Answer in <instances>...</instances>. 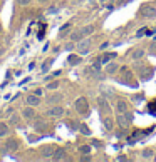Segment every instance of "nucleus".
<instances>
[{"label": "nucleus", "mask_w": 156, "mask_h": 162, "mask_svg": "<svg viewBox=\"0 0 156 162\" xmlns=\"http://www.w3.org/2000/svg\"><path fill=\"white\" fill-rule=\"evenodd\" d=\"M102 124H104L106 130H113V125H114V124H113V119H111V117H104V119H102Z\"/></svg>", "instance_id": "f8f14e48"}, {"label": "nucleus", "mask_w": 156, "mask_h": 162, "mask_svg": "<svg viewBox=\"0 0 156 162\" xmlns=\"http://www.w3.org/2000/svg\"><path fill=\"white\" fill-rule=\"evenodd\" d=\"M116 110H118V114H126L128 112V102L124 99H119L116 102Z\"/></svg>", "instance_id": "20e7f679"}, {"label": "nucleus", "mask_w": 156, "mask_h": 162, "mask_svg": "<svg viewBox=\"0 0 156 162\" xmlns=\"http://www.w3.org/2000/svg\"><path fill=\"white\" fill-rule=\"evenodd\" d=\"M7 147L10 149V150H14V149H17V142H15V141H8L7 142Z\"/></svg>", "instance_id": "412c9836"}, {"label": "nucleus", "mask_w": 156, "mask_h": 162, "mask_svg": "<svg viewBox=\"0 0 156 162\" xmlns=\"http://www.w3.org/2000/svg\"><path fill=\"white\" fill-rule=\"evenodd\" d=\"M76 110L79 112L81 115H89V104H87V99H84V97H81V99H77L76 100Z\"/></svg>", "instance_id": "f03ea898"}, {"label": "nucleus", "mask_w": 156, "mask_h": 162, "mask_svg": "<svg viewBox=\"0 0 156 162\" xmlns=\"http://www.w3.org/2000/svg\"><path fill=\"white\" fill-rule=\"evenodd\" d=\"M52 159H54V161H64V159H67V155H66V150L59 149V150H57L54 155H52Z\"/></svg>", "instance_id": "0eeeda50"}, {"label": "nucleus", "mask_w": 156, "mask_h": 162, "mask_svg": "<svg viewBox=\"0 0 156 162\" xmlns=\"http://www.w3.org/2000/svg\"><path fill=\"white\" fill-rule=\"evenodd\" d=\"M113 59H116V52H111V54H106L104 57L101 59V64H109V62L113 60Z\"/></svg>", "instance_id": "ddd939ff"}, {"label": "nucleus", "mask_w": 156, "mask_h": 162, "mask_svg": "<svg viewBox=\"0 0 156 162\" xmlns=\"http://www.w3.org/2000/svg\"><path fill=\"white\" fill-rule=\"evenodd\" d=\"M82 39H84V35H82V32H81V30L71 35V40H74V42H79V40H82Z\"/></svg>", "instance_id": "dca6fc26"}, {"label": "nucleus", "mask_w": 156, "mask_h": 162, "mask_svg": "<svg viewBox=\"0 0 156 162\" xmlns=\"http://www.w3.org/2000/svg\"><path fill=\"white\" fill-rule=\"evenodd\" d=\"M69 65H79L81 64V57L79 55H69Z\"/></svg>", "instance_id": "9b49d317"}, {"label": "nucleus", "mask_w": 156, "mask_h": 162, "mask_svg": "<svg viewBox=\"0 0 156 162\" xmlns=\"http://www.w3.org/2000/svg\"><path fill=\"white\" fill-rule=\"evenodd\" d=\"M39 2H42V3H45V2H49V0H39Z\"/></svg>", "instance_id": "7c9ffc66"}, {"label": "nucleus", "mask_w": 156, "mask_h": 162, "mask_svg": "<svg viewBox=\"0 0 156 162\" xmlns=\"http://www.w3.org/2000/svg\"><path fill=\"white\" fill-rule=\"evenodd\" d=\"M143 157L144 159H153L155 157V149H144L143 150Z\"/></svg>", "instance_id": "4468645a"}, {"label": "nucleus", "mask_w": 156, "mask_h": 162, "mask_svg": "<svg viewBox=\"0 0 156 162\" xmlns=\"http://www.w3.org/2000/svg\"><path fill=\"white\" fill-rule=\"evenodd\" d=\"M81 32H82L84 37H87L89 34H92V32H94V25H86L84 28H81Z\"/></svg>", "instance_id": "2eb2a0df"}, {"label": "nucleus", "mask_w": 156, "mask_h": 162, "mask_svg": "<svg viewBox=\"0 0 156 162\" xmlns=\"http://www.w3.org/2000/svg\"><path fill=\"white\" fill-rule=\"evenodd\" d=\"M143 57H144V50H143V48H136L134 52H133V55H131L133 60H139Z\"/></svg>", "instance_id": "1a4fd4ad"}, {"label": "nucleus", "mask_w": 156, "mask_h": 162, "mask_svg": "<svg viewBox=\"0 0 156 162\" xmlns=\"http://www.w3.org/2000/svg\"><path fill=\"white\" fill-rule=\"evenodd\" d=\"M89 47H91V40H89V39H82V40H79V44H77L79 54H87Z\"/></svg>", "instance_id": "7ed1b4c3"}, {"label": "nucleus", "mask_w": 156, "mask_h": 162, "mask_svg": "<svg viewBox=\"0 0 156 162\" xmlns=\"http://www.w3.org/2000/svg\"><path fill=\"white\" fill-rule=\"evenodd\" d=\"M24 115H25L27 119H32V117H34V110H32V109H25V112H24Z\"/></svg>", "instance_id": "aec40b11"}, {"label": "nucleus", "mask_w": 156, "mask_h": 162, "mask_svg": "<svg viewBox=\"0 0 156 162\" xmlns=\"http://www.w3.org/2000/svg\"><path fill=\"white\" fill-rule=\"evenodd\" d=\"M79 150H81V152H84V154H89V152H91V147H89V145H82Z\"/></svg>", "instance_id": "a878e982"}, {"label": "nucleus", "mask_w": 156, "mask_h": 162, "mask_svg": "<svg viewBox=\"0 0 156 162\" xmlns=\"http://www.w3.org/2000/svg\"><path fill=\"white\" fill-rule=\"evenodd\" d=\"M108 47H109V44H108V42H104V44L101 45V50H106Z\"/></svg>", "instance_id": "c756f323"}, {"label": "nucleus", "mask_w": 156, "mask_h": 162, "mask_svg": "<svg viewBox=\"0 0 156 162\" xmlns=\"http://www.w3.org/2000/svg\"><path fill=\"white\" fill-rule=\"evenodd\" d=\"M149 47H151V48H149V54H151V55H156V42H153Z\"/></svg>", "instance_id": "b1692460"}, {"label": "nucleus", "mask_w": 156, "mask_h": 162, "mask_svg": "<svg viewBox=\"0 0 156 162\" xmlns=\"http://www.w3.org/2000/svg\"><path fill=\"white\" fill-rule=\"evenodd\" d=\"M116 120H118V124H119V125H121L122 129H128V125H129V117H128V115L118 114V117H116Z\"/></svg>", "instance_id": "39448f33"}, {"label": "nucleus", "mask_w": 156, "mask_h": 162, "mask_svg": "<svg viewBox=\"0 0 156 162\" xmlns=\"http://www.w3.org/2000/svg\"><path fill=\"white\" fill-rule=\"evenodd\" d=\"M81 132H82V134H86V135L91 134V130L87 129V125H81Z\"/></svg>", "instance_id": "393cba45"}, {"label": "nucleus", "mask_w": 156, "mask_h": 162, "mask_svg": "<svg viewBox=\"0 0 156 162\" xmlns=\"http://www.w3.org/2000/svg\"><path fill=\"white\" fill-rule=\"evenodd\" d=\"M139 15L144 19H155L156 17V5L155 3H144L139 8Z\"/></svg>", "instance_id": "f257e3e1"}, {"label": "nucleus", "mask_w": 156, "mask_h": 162, "mask_svg": "<svg viewBox=\"0 0 156 162\" xmlns=\"http://www.w3.org/2000/svg\"><path fill=\"white\" fill-rule=\"evenodd\" d=\"M148 110H149V114L151 115H156V102H149Z\"/></svg>", "instance_id": "a211bd4d"}, {"label": "nucleus", "mask_w": 156, "mask_h": 162, "mask_svg": "<svg viewBox=\"0 0 156 162\" xmlns=\"http://www.w3.org/2000/svg\"><path fill=\"white\" fill-rule=\"evenodd\" d=\"M99 110L104 112V114H109V112H111V107H109V104L106 102V99H99Z\"/></svg>", "instance_id": "423d86ee"}, {"label": "nucleus", "mask_w": 156, "mask_h": 162, "mask_svg": "<svg viewBox=\"0 0 156 162\" xmlns=\"http://www.w3.org/2000/svg\"><path fill=\"white\" fill-rule=\"evenodd\" d=\"M144 32H146V28H141V30H138V37H141V35H144Z\"/></svg>", "instance_id": "c85d7f7f"}, {"label": "nucleus", "mask_w": 156, "mask_h": 162, "mask_svg": "<svg viewBox=\"0 0 156 162\" xmlns=\"http://www.w3.org/2000/svg\"><path fill=\"white\" fill-rule=\"evenodd\" d=\"M61 99H62V95L55 94V95H50V97H49V102H50V104H55V102H59Z\"/></svg>", "instance_id": "6ab92c4d"}, {"label": "nucleus", "mask_w": 156, "mask_h": 162, "mask_svg": "<svg viewBox=\"0 0 156 162\" xmlns=\"http://www.w3.org/2000/svg\"><path fill=\"white\" fill-rule=\"evenodd\" d=\"M47 87L50 89V90H54V89H57V87H59V84H57V82H52V84H49Z\"/></svg>", "instance_id": "bb28decb"}, {"label": "nucleus", "mask_w": 156, "mask_h": 162, "mask_svg": "<svg viewBox=\"0 0 156 162\" xmlns=\"http://www.w3.org/2000/svg\"><path fill=\"white\" fill-rule=\"evenodd\" d=\"M106 70H108V74H114L116 70H118V65L111 62V64H108V67H106Z\"/></svg>", "instance_id": "f3484780"}, {"label": "nucleus", "mask_w": 156, "mask_h": 162, "mask_svg": "<svg viewBox=\"0 0 156 162\" xmlns=\"http://www.w3.org/2000/svg\"><path fill=\"white\" fill-rule=\"evenodd\" d=\"M39 102H41V99H39V95H37V94H35V95H29V97H27V104H29V105H32V107L37 105Z\"/></svg>", "instance_id": "9d476101"}, {"label": "nucleus", "mask_w": 156, "mask_h": 162, "mask_svg": "<svg viewBox=\"0 0 156 162\" xmlns=\"http://www.w3.org/2000/svg\"><path fill=\"white\" fill-rule=\"evenodd\" d=\"M49 115H52V117H59V115H62L64 114V109L62 107H52L50 110L47 112Z\"/></svg>", "instance_id": "6e6552de"}, {"label": "nucleus", "mask_w": 156, "mask_h": 162, "mask_svg": "<svg viewBox=\"0 0 156 162\" xmlns=\"http://www.w3.org/2000/svg\"><path fill=\"white\" fill-rule=\"evenodd\" d=\"M50 64H52V59H49V60L45 62V64H44V67H42V70H44V72H47V70H49V67H50Z\"/></svg>", "instance_id": "5701e85b"}, {"label": "nucleus", "mask_w": 156, "mask_h": 162, "mask_svg": "<svg viewBox=\"0 0 156 162\" xmlns=\"http://www.w3.org/2000/svg\"><path fill=\"white\" fill-rule=\"evenodd\" d=\"M101 2H104V0H101Z\"/></svg>", "instance_id": "2f4dec72"}, {"label": "nucleus", "mask_w": 156, "mask_h": 162, "mask_svg": "<svg viewBox=\"0 0 156 162\" xmlns=\"http://www.w3.org/2000/svg\"><path fill=\"white\" fill-rule=\"evenodd\" d=\"M8 132V129L7 125H3V124H0V135H5Z\"/></svg>", "instance_id": "4be33fe9"}, {"label": "nucleus", "mask_w": 156, "mask_h": 162, "mask_svg": "<svg viewBox=\"0 0 156 162\" xmlns=\"http://www.w3.org/2000/svg\"><path fill=\"white\" fill-rule=\"evenodd\" d=\"M30 2H32V0H19L20 5H27V3H30Z\"/></svg>", "instance_id": "cd10ccee"}]
</instances>
